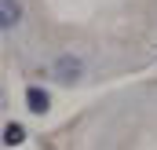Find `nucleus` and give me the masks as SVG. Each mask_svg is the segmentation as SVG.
<instances>
[{
    "mask_svg": "<svg viewBox=\"0 0 157 150\" xmlns=\"http://www.w3.org/2000/svg\"><path fill=\"white\" fill-rule=\"evenodd\" d=\"M26 106H29L33 113H44L48 106H51V95H48L44 88H37V84H33V88H26Z\"/></svg>",
    "mask_w": 157,
    "mask_h": 150,
    "instance_id": "1",
    "label": "nucleus"
},
{
    "mask_svg": "<svg viewBox=\"0 0 157 150\" xmlns=\"http://www.w3.org/2000/svg\"><path fill=\"white\" fill-rule=\"evenodd\" d=\"M55 73L62 77V81H73V77H80V59H73V55H62V59L55 62Z\"/></svg>",
    "mask_w": 157,
    "mask_h": 150,
    "instance_id": "2",
    "label": "nucleus"
},
{
    "mask_svg": "<svg viewBox=\"0 0 157 150\" xmlns=\"http://www.w3.org/2000/svg\"><path fill=\"white\" fill-rule=\"evenodd\" d=\"M0 15H4V18H0V22H4V30H11V26L18 22V15H22V7H18L15 0H0Z\"/></svg>",
    "mask_w": 157,
    "mask_h": 150,
    "instance_id": "3",
    "label": "nucleus"
},
{
    "mask_svg": "<svg viewBox=\"0 0 157 150\" xmlns=\"http://www.w3.org/2000/svg\"><path fill=\"white\" fill-rule=\"evenodd\" d=\"M22 139H26V128L22 124H4V143L7 147H18Z\"/></svg>",
    "mask_w": 157,
    "mask_h": 150,
    "instance_id": "4",
    "label": "nucleus"
}]
</instances>
